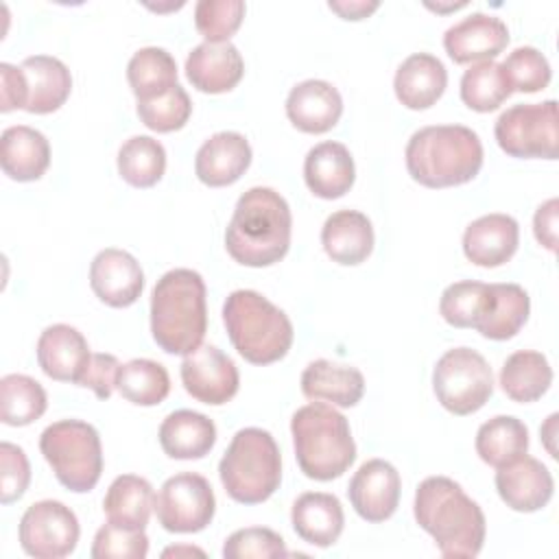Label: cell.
<instances>
[{"label": "cell", "instance_id": "obj_6", "mask_svg": "<svg viewBox=\"0 0 559 559\" xmlns=\"http://www.w3.org/2000/svg\"><path fill=\"white\" fill-rule=\"evenodd\" d=\"M223 323L236 352L251 365H271L293 345L288 314L258 290L229 293L223 304Z\"/></svg>", "mask_w": 559, "mask_h": 559}, {"label": "cell", "instance_id": "obj_44", "mask_svg": "<svg viewBox=\"0 0 559 559\" xmlns=\"http://www.w3.org/2000/svg\"><path fill=\"white\" fill-rule=\"evenodd\" d=\"M90 555L94 559H144L148 555V537L144 528L107 522L96 531Z\"/></svg>", "mask_w": 559, "mask_h": 559}, {"label": "cell", "instance_id": "obj_51", "mask_svg": "<svg viewBox=\"0 0 559 559\" xmlns=\"http://www.w3.org/2000/svg\"><path fill=\"white\" fill-rule=\"evenodd\" d=\"M557 419H559V415H557V413H552V415L546 419V424L539 428L542 441H544V445H546V450L550 452V456H552V459H557V448H555V443H552V439H555V426H557Z\"/></svg>", "mask_w": 559, "mask_h": 559}, {"label": "cell", "instance_id": "obj_14", "mask_svg": "<svg viewBox=\"0 0 559 559\" xmlns=\"http://www.w3.org/2000/svg\"><path fill=\"white\" fill-rule=\"evenodd\" d=\"M402 480L397 469L384 459L365 461L349 480L347 496L354 511L367 522L389 520L400 502Z\"/></svg>", "mask_w": 559, "mask_h": 559}, {"label": "cell", "instance_id": "obj_32", "mask_svg": "<svg viewBox=\"0 0 559 559\" xmlns=\"http://www.w3.org/2000/svg\"><path fill=\"white\" fill-rule=\"evenodd\" d=\"M552 382L548 358L535 349L513 352L500 369V386L509 400L528 404L539 400Z\"/></svg>", "mask_w": 559, "mask_h": 559}, {"label": "cell", "instance_id": "obj_39", "mask_svg": "<svg viewBox=\"0 0 559 559\" xmlns=\"http://www.w3.org/2000/svg\"><path fill=\"white\" fill-rule=\"evenodd\" d=\"M493 293L491 284L463 280L450 284L439 299V314L454 328H478L487 317Z\"/></svg>", "mask_w": 559, "mask_h": 559}, {"label": "cell", "instance_id": "obj_11", "mask_svg": "<svg viewBox=\"0 0 559 559\" xmlns=\"http://www.w3.org/2000/svg\"><path fill=\"white\" fill-rule=\"evenodd\" d=\"M214 511L212 485L194 472L170 476L155 498L157 520L168 533H199L212 522Z\"/></svg>", "mask_w": 559, "mask_h": 559}, {"label": "cell", "instance_id": "obj_19", "mask_svg": "<svg viewBox=\"0 0 559 559\" xmlns=\"http://www.w3.org/2000/svg\"><path fill=\"white\" fill-rule=\"evenodd\" d=\"M251 164V146L238 131H218L207 138L194 157V173L201 183L223 188L236 183Z\"/></svg>", "mask_w": 559, "mask_h": 559}, {"label": "cell", "instance_id": "obj_9", "mask_svg": "<svg viewBox=\"0 0 559 559\" xmlns=\"http://www.w3.org/2000/svg\"><path fill=\"white\" fill-rule=\"evenodd\" d=\"M432 389L439 404L454 415L480 411L493 393L489 362L469 347L448 349L432 369Z\"/></svg>", "mask_w": 559, "mask_h": 559}, {"label": "cell", "instance_id": "obj_20", "mask_svg": "<svg viewBox=\"0 0 559 559\" xmlns=\"http://www.w3.org/2000/svg\"><path fill=\"white\" fill-rule=\"evenodd\" d=\"M518 242L520 225L513 216L485 214L465 227L463 253L472 264L493 269L513 258Z\"/></svg>", "mask_w": 559, "mask_h": 559}, {"label": "cell", "instance_id": "obj_24", "mask_svg": "<svg viewBox=\"0 0 559 559\" xmlns=\"http://www.w3.org/2000/svg\"><path fill=\"white\" fill-rule=\"evenodd\" d=\"M290 522L295 533L312 546H334L343 533L345 513L343 504L334 493L306 491L293 502Z\"/></svg>", "mask_w": 559, "mask_h": 559}, {"label": "cell", "instance_id": "obj_25", "mask_svg": "<svg viewBox=\"0 0 559 559\" xmlns=\"http://www.w3.org/2000/svg\"><path fill=\"white\" fill-rule=\"evenodd\" d=\"M448 70L430 52H415L406 57L393 79L397 100L408 109H428L445 92Z\"/></svg>", "mask_w": 559, "mask_h": 559}, {"label": "cell", "instance_id": "obj_46", "mask_svg": "<svg viewBox=\"0 0 559 559\" xmlns=\"http://www.w3.org/2000/svg\"><path fill=\"white\" fill-rule=\"evenodd\" d=\"M31 483V465L15 443H0V502L11 504L24 496Z\"/></svg>", "mask_w": 559, "mask_h": 559}, {"label": "cell", "instance_id": "obj_13", "mask_svg": "<svg viewBox=\"0 0 559 559\" xmlns=\"http://www.w3.org/2000/svg\"><path fill=\"white\" fill-rule=\"evenodd\" d=\"M179 373L183 389L197 402L221 406L238 393V367L216 345H199L194 352L183 356Z\"/></svg>", "mask_w": 559, "mask_h": 559}, {"label": "cell", "instance_id": "obj_31", "mask_svg": "<svg viewBox=\"0 0 559 559\" xmlns=\"http://www.w3.org/2000/svg\"><path fill=\"white\" fill-rule=\"evenodd\" d=\"M103 511L109 522L127 528H144L155 511V493L146 478L135 474L116 476L109 485Z\"/></svg>", "mask_w": 559, "mask_h": 559}, {"label": "cell", "instance_id": "obj_27", "mask_svg": "<svg viewBox=\"0 0 559 559\" xmlns=\"http://www.w3.org/2000/svg\"><path fill=\"white\" fill-rule=\"evenodd\" d=\"M0 166L13 181H35L50 166L46 135L26 124L7 127L0 135Z\"/></svg>", "mask_w": 559, "mask_h": 559}, {"label": "cell", "instance_id": "obj_23", "mask_svg": "<svg viewBox=\"0 0 559 559\" xmlns=\"http://www.w3.org/2000/svg\"><path fill=\"white\" fill-rule=\"evenodd\" d=\"M304 179L319 199H338L354 186L356 166L349 148L341 142H321L306 153Z\"/></svg>", "mask_w": 559, "mask_h": 559}, {"label": "cell", "instance_id": "obj_36", "mask_svg": "<svg viewBox=\"0 0 559 559\" xmlns=\"http://www.w3.org/2000/svg\"><path fill=\"white\" fill-rule=\"evenodd\" d=\"M118 393L138 406H155L170 393V378L162 362L151 358H133L118 369Z\"/></svg>", "mask_w": 559, "mask_h": 559}, {"label": "cell", "instance_id": "obj_8", "mask_svg": "<svg viewBox=\"0 0 559 559\" xmlns=\"http://www.w3.org/2000/svg\"><path fill=\"white\" fill-rule=\"evenodd\" d=\"M39 450L66 489L85 493L96 487L103 474V448L92 424L81 419L50 424L39 435Z\"/></svg>", "mask_w": 559, "mask_h": 559}, {"label": "cell", "instance_id": "obj_1", "mask_svg": "<svg viewBox=\"0 0 559 559\" xmlns=\"http://www.w3.org/2000/svg\"><path fill=\"white\" fill-rule=\"evenodd\" d=\"M413 513L443 557L472 559L483 550L487 533L485 513L452 478H424L415 491Z\"/></svg>", "mask_w": 559, "mask_h": 559}, {"label": "cell", "instance_id": "obj_49", "mask_svg": "<svg viewBox=\"0 0 559 559\" xmlns=\"http://www.w3.org/2000/svg\"><path fill=\"white\" fill-rule=\"evenodd\" d=\"M557 214H559V201L552 197L548 201H544L535 216H533V231L535 238L542 247H546L548 251L557 249Z\"/></svg>", "mask_w": 559, "mask_h": 559}, {"label": "cell", "instance_id": "obj_17", "mask_svg": "<svg viewBox=\"0 0 559 559\" xmlns=\"http://www.w3.org/2000/svg\"><path fill=\"white\" fill-rule=\"evenodd\" d=\"M496 489L509 509L520 513H533L550 502L555 480L550 469L542 461L524 454L513 463L498 467Z\"/></svg>", "mask_w": 559, "mask_h": 559}, {"label": "cell", "instance_id": "obj_34", "mask_svg": "<svg viewBox=\"0 0 559 559\" xmlns=\"http://www.w3.org/2000/svg\"><path fill=\"white\" fill-rule=\"evenodd\" d=\"M127 81L140 100H151L177 85V63L166 48L146 46L133 52L127 63Z\"/></svg>", "mask_w": 559, "mask_h": 559}, {"label": "cell", "instance_id": "obj_43", "mask_svg": "<svg viewBox=\"0 0 559 559\" xmlns=\"http://www.w3.org/2000/svg\"><path fill=\"white\" fill-rule=\"evenodd\" d=\"M500 66L511 85V92L533 94L550 83V63L533 46L515 48Z\"/></svg>", "mask_w": 559, "mask_h": 559}, {"label": "cell", "instance_id": "obj_4", "mask_svg": "<svg viewBox=\"0 0 559 559\" xmlns=\"http://www.w3.org/2000/svg\"><path fill=\"white\" fill-rule=\"evenodd\" d=\"M408 175L426 188H452L472 181L483 166V144L463 124L417 129L406 144Z\"/></svg>", "mask_w": 559, "mask_h": 559}, {"label": "cell", "instance_id": "obj_29", "mask_svg": "<svg viewBox=\"0 0 559 559\" xmlns=\"http://www.w3.org/2000/svg\"><path fill=\"white\" fill-rule=\"evenodd\" d=\"M22 74L26 79L28 114H52L70 96L72 76L68 66L50 55H33L22 61Z\"/></svg>", "mask_w": 559, "mask_h": 559}, {"label": "cell", "instance_id": "obj_37", "mask_svg": "<svg viewBox=\"0 0 559 559\" xmlns=\"http://www.w3.org/2000/svg\"><path fill=\"white\" fill-rule=\"evenodd\" d=\"M44 386L24 373H7L0 380V419L7 426H28L46 413Z\"/></svg>", "mask_w": 559, "mask_h": 559}, {"label": "cell", "instance_id": "obj_38", "mask_svg": "<svg viewBox=\"0 0 559 559\" xmlns=\"http://www.w3.org/2000/svg\"><path fill=\"white\" fill-rule=\"evenodd\" d=\"M166 170V151L151 135H133L118 151V173L133 188L155 186Z\"/></svg>", "mask_w": 559, "mask_h": 559}, {"label": "cell", "instance_id": "obj_52", "mask_svg": "<svg viewBox=\"0 0 559 559\" xmlns=\"http://www.w3.org/2000/svg\"><path fill=\"white\" fill-rule=\"evenodd\" d=\"M162 555L164 557H181V555H199V557H203L205 552L201 548H194V546H170Z\"/></svg>", "mask_w": 559, "mask_h": 559}, {"label": "cell", "instance_id": "obj_41", "mask_svg": "<svg viewBox=\"0 0 559 559\" xmlns=\"http://www.w3.org/2000/svg\"><path fill=\"white\" fill-rule=\"evenodd\" d=\"M192 114V103L188 92L177 83L166 94H159L151 100L138 103V116L144 127L157 133L179 131Z\"/></svg>", "mask_w": 559, "mask_h": 559}, {"label": "cell", "instance_id": "obj_7", "mask_svg": "<svg viewBox=\"0 0 559 559\" xmlns=\"http://www.w3.org/2000/svg\"><path fill=\"white\" fill-rule=\"evenodd\" d=\"M218 476L227 496L240 504L269 500L282 483L280 448L269 430L242 428L231 437Z\"/></svg>", "mask_w": 559, "mask_h": 559}, {"label": "cell", "instance_id": "obj_42", "mask_svg": "<svg viewBox=\"0 0 559 559\" xmlns=\"http://www.w3.org/2000/svg\"><path fill=\"white\" fill-rule=\"evenodd\" d=\"M242 0H199L194 7V26L210 44L229 41L245 17Z\"/></svg>", "mask_w": 559, "mask_h": 559}, {"label": "cell", "instance_id": "obj_48", "mask_svg": "<svg viewBox=\"0 0 559 559\" xmlns=\"http://www.w3.org/2000/svg\"><path fill=\"white\" fill-rule=\"evenodd\" d=\"M28 98L26 79L22 74V68L11 63H0V111H13L24 109Z\"/></svg>", "mask_w": 559, "mask_h": 559}, {"label": "cell", "instance_id": "obj_16", "mask_svg": "<svg viewBox=\"0 0 559 559\" xmlns=\"http://www.w3.org/2000/svg\"><path fill=\"white\" fill-rule=\"evenodd\" d=\"M509 44L507 24L487 13H472L450 26L443 35V48L454 63L493 61Z\"/></svg>", "mask_w": 559, "mask_h": 559}, {"label": "cell", "instance_id": "obj_2", "mask_svg": "<svg viewBox=\"0 0 559 559\" xmlns=\"http://www.w3.org/2000/svg\"><path fill=\"white\" fill-rule=\"evenodd\" d=\"M293 216L286 199L266 186L249 188L236 201L225 229L227 253L242 266H271L290 247Z\"/></svg>", "mask_w": 559, "mask_h": 559}, {"label": "cell", "instance_id": "obj_50", "mask_svg": "<svg viewBox=\"0 0 559 559\" xmlns=\"http://www.w3.org/2000/svg\"><path fill=\"white\" fill-rule=\"evenodd\" d=\"M328 7L338 13L343 20H362L369 17L380 2L378 0H330Z\"/></svg>", "mask_w": 559, "mask_h": 559}, {"label": "cell", "instance_id": "obj_18", "mask_svg": "<svg viewBox=\"0 0 559 559\" xmlns=\"http://www.w3.org/2000/svg\"><path fill=\"white\" fill-rule=\"evenodd\" d=\"M90 360L92 352L85 336L68 323L48 325L37 338V362L52 380L79 384Z\"/></svg>", "mask_w": 559, "mask_h": 559}, {"label": "cell", "instance_id": "obj_35", "mask_svg": "<svg viewBox=\"0 0 559 559\" xmlns=\"http://www.w3.org/2000/svg\"><path fill=\"white\" fill-rule=\"evenodd\" d=\"M491 293L493 299L489 312L476 330L491 341L513 338L528 319V293L520 284H491Z\"/></svg>", "mask_w": 559, "mask_h": 559}, {"label": "cell", "instance_id": "obj_40", "mask_svg": "<svg viewBox=\"0 0 559 559\" xmlns=\"http://www.w3.org/2000/svg\"><path fill=\"white\" fill-rule=\"evenodd\" d=\"M511 94L513 92L504 76V70L496 61L472 63L461 76V100L474 111H493Z\"/></svg>", "mask_w": 559, "mask_h": 559}, {"label": "cell", "instance_id": "obj_22", "mask_svg": "<svg viewBox=\"0 0 559 559\" xmlns=\"http://www.w3.org/2000/svg\"><path fill=\"white\" fill-rule=\"evenodd\" d=\"M343 114L338 90L321 79L297 83L286 98V116L295 129L304 133H325L336 127Z\"/></svg>", "mask_w": 559, "mask_h": 559}, {"label": "cell", "instance_id": "obj_30", "mask_svg": "<svg viewBox=\"0 0 559 559\" xmlns=\"http://www.w3.org/2000/svg\"><path fill=\"white\" fill-rule=\"evenodd\" d=\"M216 443L214 421L197 411H173L159 426V445L170 459H203Z\"/></svg>", "mask_w": 559, "mask_h": 559}, {"label": "cell", "instance_id": "obj_10", "mask_svg": "<svg viewBox=\"0 0 559 559\" xmlns=\"http://www.w3.org/2000/svg\"><path fill=\"white\" fill-rule=\"evenodd\" d=\"M493 135L498 146L511 157L557 159V100L548 98L544 103H520L509 107L498 116Z\"/></svg>", "mask_w": 559, "mask_h": 559}, {"label": "cell", "instance_id": "obj_28", "mask_svg": "<svg viewBox=\"0 0 559 559\" xmlns=\"http://www.w3.org/2000/svg\"><path fill=\"white\" fill-rule=\"evenodd\" d=\"M301 393L314 402H332L334 406H356L365 393V378L352 365L325 358L308 362L301 373Z\"/></svg>", "mask_w": 559, "mask_h": 559}, {"label": "cell", "instance_id": "obj_33", "mask_svg": "<svg viewBox=\"0 0 559 559\" xmlns=\"http://www.w3.org/2000/svg\"><path fill=\"white\" fill-rule=\"evenodd\" d=\"M528 450V428L513 415H496L476 432V454L491 467H504Z\"/></svg>", "mask_w": 559, "mask_h": 559}, {"label": "cell", "instance_id": "obj_45", "mask_svg": "<svg viewBox=\"0 0 559 559\" xmlns=\"http://www.w3.org/2000/svg\"><path fill=\"white\" fill-rule=\"evenodd\" d=\"M225 559H271L288 557L286 544L280 533L264 526H247L234 531L223 544Z\"/></svg>", "mask_w": 559, "mask_h": 559}, {"label": "cell", "instance_id": "obj_15", "mask_svg": "<svg viewBox=\"0 0 559 559\" xmlns=\"http://www.w3.org/2000/svg\"><path fill=\"white\" fill-rule=\"evenodd\" d=\"M90 286L103 304L127 308L142 295L144 273L129 251L109 247L94 255L90 264Z\"/></svg>", "mask_w": 559, "mask_h": 559}, {"label": "cell", "instance_id": "obj_26", "mask_svg": "<svg viewBox=\"0 0 559 559\" xmlns=\"http://www.w3.org/2000/svg\"><path fill=\"white\" fill-rule=\"evenodd\" d=\"M321 245L332 262L343 266L360 264L373 251L371 221L358 210H338L325 218Z\"/></svg>", "mask_w": 559, "mask_h": 559}, {"label": "cell", "instance_id": "obj_47", "mask_svg": "<svg viewBox=\"0 0 559 559\" xmlns=\"http://www.w3.org/2000/svg\"><path fill=\"white\" fill-rule=\"evenodd\" d=\"M120 362L114 354H92V360L85 373L79 380V386L92 389L98 400H109L116 389Z\"/></svg>", "mask_w": 559, "mask_h": 559}, {"label": "cell", "instance_id": "obj_12", "mask_svg": "<svg viewBox=\"0 0 559 559\" xmlns=\"http://www.w3.org/2000/svg\"><path fill=\"white\" fill-rule=\"evenodd\" d=\"M79 520L59 500L33 502L20 520V546L35 559H61L79 544Z\"/></svg>", "mask_w": 559, "mask_h": 559}, {"label": "cell", "instance_id": "obj_3", "mask_svg": "<svg viewBox=\"0 0 559 559\" xmlns=\"http://www.w3.org/2000/svg\"><path fill=\"white\" fill-rule=\"evenodd\" d=\"M207 330L205 282L192 269L164 273L151 293V334L166 354L188 356Z\"/></svg>", "mask_w": 559, "mask_h": 559}, {"label": "cell", "instance_id": "obj_5", "mask_svg": "<svg viewBox=\"0 0 559 559\" xmlns=\"http://www.w3.org/2000/svg\"><path fill=\"white\" fill-rule=\"evenodd\" d=\"M290 435L297 465L312 480L338 478L356 459L349 421L330 404L312 402L297 408Z\"/></svg>", "mask_w": 559, "mask_h": 559}, {"label": "cell", "instance_id": "obj_21", "mask_svg": "<svg viewBox=\"0 0 559 559\" xmlns=\"http://www.w3.org/2000/svg\"><path fill=\"white\" fill-rule=\"evenodd\" d=\"M245 74V61L231 41L194 46L186 59V76L199 92L223 94L234 90Z\"/></svg>", "mask_w": 559, "mask_h": 559}]
</instances>
